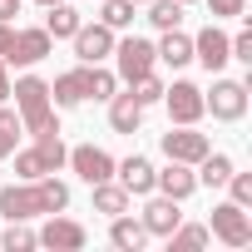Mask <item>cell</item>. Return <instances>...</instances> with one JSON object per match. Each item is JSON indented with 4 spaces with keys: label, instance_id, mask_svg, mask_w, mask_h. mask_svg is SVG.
Here are the masks:
<instances>
[{
    "label": "cell",
    "instance_id": "f546056e",
    "mask_svg": "<svg viewBox=\"0 0 252 252\" xmlns=\"http://www.w3.org/2000/svg\"><path fill=\"white\" fill-rule=\"evenodd\" d=\"M35 242H40V237H35V232H30L25 222H10L5 232H0V247H5V252H30Z\"/></svg>",
    "mask_w": 252,
    "mask_h": 252
},
{
    "label": "cell",
    "instance_id": "8992f818",
    "mask_svg": "<svg viewBox=\"0 0 252 252\" xmlns=\"http://www.w3.org/2000/svg\"><path fill=\"white\" fill-rule=\"evenodd\" d=\"M158 144H163V154H168V158H178V163H198V158L213 149V144H208V134H198L193 124H168V134H163Z\"/></svg>",
    "mask_w": 252,
    "mask_h": 252
},
{
    "label": "cell",
    "instance_id": "4dcf8cb0",
    "mask_svg": "<svg viewBox=\"0 0 252 252\" xmlns=\"http://www.w3.org/2000/svg\"><path fill=\"white\" fill-rule=\"evenodd\" d=\"M129 94L149 109V104H158V99H163V79H158V74H144V79H134V84H129Z\"/></svg>",
    "mask_w": 252,
    "mask_h": 252
},
{
    "label": "cell",
    "instance_id": "836d02e7",
    "mask_svg": "<svg viewBox=\"0 0 252 252\" xmlns=\"http://www.w3.org/2000/svg\"><path fill=\"white\" fill-rule=\"evenodd\" d=\"M208 10H213V20H237L247 10V0H208Z\"/></svg>",
    "mask_w": 252,
    "mask_h": 252
},
{
    "label": "cell",
    "instance_id": "ffe728a7",
    "mask_svg": "<svg viewBox=\"0 0 252 252\" xmlns=\"http://www.w3.org/2000/svg\"><path fill=\"white\" fill-rule=\"evenodd\" d=\"M154 50H158V60H163V64L183 69V64L193 60V35H183V30H163V40H158Z\"/></svg>",
    "mask_w": 252,
    "mask_h": 252
},
{
    "label": "cell",
    "instance_id": "7c38bea8",
    "mask_svg": "<svg viewBox=\"0 0 252 252\" xmlns=\"http://www.w3.org/2000/svg\"><path fill=\"white\" fill-rule=\"evenodd\" d=\"M193 60L208 69V74H218L227 60H232V50H227V35L218 30V25H208V30H198L193 35Z\"/></svg>",
    "mask_w": 252,
    "mask_h": 252
},
{
    "label": "cell",
    "instance_id": "7402d4cb",
    "mask_svg": "<svg viewBox=\"0 0 252 252\" xmlns=\"http://www.w3.org/2000/svg\"><path fill=\"white\" fill-rule=\"evenodd\" d=\"M35 149H40V158H45V168H50V173H60V168H64V158H69V149H64V139H60V124H50V129H40V134H35Z\"/></svg>",
    "mask_w": 252,
    "mask_h": 252
},
{
    "label": "cell",
    "instance_id": "e0dca14e",
    "mask_svg": "<svg viewBox=\"0 0 252 252\" xmlns=\"http://www.w3.org/2000/svg\"><path fill=\"white\" fill-rule=\"evenodd\" d=\"M109 124H114V134H139L144 104H139L134 94H114V99H109Z\"/></svg>",
    "mask_w": 252,
    "mask_h": 252
},
{
    "label": "cell",
    "instance_id": "3957f363",
    "mask_svg": "<svg viewBox=\"0 0 252 252\" xmlns=\"http://www.w3.org/2000/svg\"><path fill=\"white\" fill-rule=\"evenodd\" d=\"M114 60H119V79H124V84H134V79L154 74V64H158V50H154L149 40L129 35V40H114Z\"/></svg>",
    "mask_w": 252,
    "mask_h": 252
},
{
    "label": "cell",
    "instance_id": "5b68a950",
    "mask_svg": "<svg viewBox=\"0 0 252 252\" xmlns=\"http://www.w3.org/2000/svg\"><path fill=\"white\" fill-rule=\"evenodd\" d=\"M203 109H213V119L237 124L247 114V84L242 79H213V94H203Z\"/></svg>",
    "mask_w": 252,
    "mask_h": 252
},
{
    "label": "cell",
    "instance_id": "2e32d148",
    "mask_svg": "<svg viewBox=\"0 0 252 252\" xmlns=\"http://www.w3.org/2000/svg\"><path fill=\"white\" fill-rule=\"evenodd\" d=\"M114 178L129 188V198H134V193H154V163L139 158V154H129L124 163H114Z\"/></svg>",
    "mask_w": 252,
    "mask_h": 252
},
{
    "label": "cell",
    "instance_id": "cb8c5ba5",
    "mask_svg": "<svg viewBox=\"0 0 252 252\" xmlns=\"http://www.w3.org/2000/svg\"><path fill=\"white\" fill-rule=\"evenodd\" d=\"M149 20L158 30H178L183 25V0H149Z\"/></svg>",
    "mask_w": 252,
    "mask_h": 252
},
{
    "label": "cell",
    "instance_id": "9c48e42d",
    "mask_svg": "<svg viewBox=\"0 0 252 252\" xmlns=\"http://www.w3.org/2000/svg\"><path fill=\"white\" fill-rule=\"evenodd\" d=\"M163 104H168V119L173 124H198L208 109H203V89L198 84H188V79H178L173 89H163Z\"/></svg>",
    "mask_w": 252,
    "mask_h": 252
},
{
    "label": "cell",
    "instance_id": "1f68e13d",
    "mask_svg": "<svg viewBox=\"0 0 252 252\" xmlns=\"http://www.w3.org/2000/svg\"><path fill=\"white\" fill-rule=\"evenodd\" d=\"M227 188H232V203L237 208H252V173H227Z\"/></svg>",
    "mask_w": 252,
    "mask_h": 252
},
{
    "label": "cell",
    "instance_id": "4316f807",
    "mask_svg": "<svg viewBox=\"0 0 252 252\" xmlns=\"http://www.w3.org/2000/svg\"><path fill=\"white\" fill-rule=\"evenodd\" d=\"M10 158H15V178H25V183L50 173V168H45V158H40V149H15Z\"/></svg>",
    "mask_w": 252,
    "mask_h": 252
},
{
    "label": "cell",
    "instance_id": "83f0119b",
    "mask_svg": "<svg viewBox=\"0 0 252 252\" xmlns=\"http://www.w3.org/2000/svg\"><path fill=\"white\" fill-rule=\"evenodd\" d=\"M114 94H119V74L89 64V99H114Z\"/></svg>",
    "mask_w": 252,
    "mask_h": 252
},
{
    "label": "cell",
    "instance_id": "74e56055",
    "mask_svg": "<svg viewBox=\"0 0 252 252\" xmlns=\"http://www.w3.org/2000/svg\"><path fill=\"white\" fill-rule=\"evenodd\" d=\"M134 5H149V0H134Z\"/></svg>",
    "mask_w": 252,
    "mask_h": 252
},
{
    "label": "cell",
    "instance_id": "7a4b0ae2",
    "mask_svg": "<svg viewBox=\"0 0 252 252\" xmlns=\"http://www.w3.org/2000/svg\"><path fill=\"white\" fill-rule=\"evenodd\" d=\"M10 94H15V114H20V129H25V134H40V129L55 124L50 84H45L40 74H20V79L10 84Z\"/></svg>",
    "mask_w": 252,
    "mask_h": 252
},
{
    "label": "cell",
    "instance_id": "d6a6232c",
    "mask_svg": "<svg viewBox=\"0 0 252 252\" xmlns=\"http://www.w3.org/2000/svg\"><path fill=\"white\" fill-rule=\"evenodd\" d=\"M227 50H232V60H242V64H252V30L242 25L232 40H227Z\"/></svg>",
    "mask_w": 252,
    "mask_h": 252
},
{
    "label": "cell",
    "instance_id": "f35d334b",
    "mask_svg": "<svg viewBox=\"0 0 252 252\" xmlns=\"http://www.w3.org/2000/svg\"><path fill=\"white\" fill-rule=\"evenodd\" d=\"M40 5H55V0H40Z\"/></svg>",
    "mask_w": 252,
    "mask_h": 252
},
{
    "label": "cell",
    "instance_id": "484cf974",
    "mask_svg": "<svg viewBox=\"0 0 252 252\" xmlns=\"http://www.w3.org/2000/svg\"><path fill=\"white\" fill-rule=\"evenodd\" d=\"M20 114L15 109H0V158H10L15 154V144H20Z\"/></svg>",
    "mask_w": 252,
    "mask_h": 252
},
{
    "label": "cell",
    "instance_id": "ab89813d",
    "mask_svg": "<svg viewBox=\"0 0 252 252\" xmlns=\"http://www.w3.org/2000/svg\"><path fill=\"white\" fill-rule=\"evenodd\" d=\"M183 5H188V0H183Z\"/></svg>",
    "mask_w": 252,
    "mask_h": 252
},
{
    "label": "cell",
    "instance_id": "44dd1931",
    "mask_svg": "<svg viewBox=\"0 0 252 252\" xmlns=\"http://www.w3.org/2000/svg\"><path fill=\"white\" fill-rule=\"evenodd\" d=\"M50 15H45V30H50V40H69L84 20H79V10L74 5H64V0H55V5H45Z\"/></svg>",
    "mask_w": 252,
    "mask_h": 252
},
{
    "label": "cell",
    "instance_id": "ba28073f",
    "mask_svg": "<svg viewBox=\"0 0 252 252\" xmlns=\"http://www.w3.org/2000/svg\"><path fill=\"white\" fill-rule=\"evenodd\" d=\"M74 55H79V64H99V60H109L114 55V30L99 20V25H79L74 35Z\"/></svg>",
    "mask_w": 252,
    "mask_h": 252
},
{
    "label": "cell",
    "instance_id": "30bf717a",
    "mask_svg": "<svg viewBox=\"0 0 252 252\" xmlns=\"http://www.w3.org/2000/svg\"><path fill=\"white\" fill-rule=\"evenodd\" d=\"M89 188L94 183H104V178H114V158L104 154V149H94V144H79V149H69V158H64Z\"/></svg>",
    "mask_w": 252,
    "mask_h": 252
},
{
    "label": "cell",
    "instance_id": "5bb4252c",
    "mask_svg": "<svg viewBox=\"0 0 252 252\" xmlns=\"http://www.w3.org/2000/svg\"><path fill=\"white\" fill-rule=\"evenodd\" d=\"M84 99H89V64H79V69H69L50 84V104H60V109H74Z\"/></svg>",
    "mask_w": 252,
    "mask_h": 252
},
{
    "label": "cell",
    "instance_id": "d4e9b609",
    "mask_svg": "<svg viewBox=\"0 0 252 252\" xmlns=\"http://www.w3.org/2000/svg\"><path fill=\"white\" fill-rule=\"evenodd\" d=\"M99 20L109 25V30H129L134 25V0H99Z\"/></svg>",
    "mask_w": 252,
    "mask_h": 252
},
{
    "label": "cell",
    "instance_id": "e575fe53",
    "mask_svg": "<svg viewBox=\"0 0 252 252\" xmlns=\"http://www.w3.org/2000/svg\"><path fill=\"white\" fill-rule=\"evenodd\" d=\"M10 45H15V25H10V20H0V60L10 55Z\"/></svg>",
    "mask_w": 252,
    "mask_h": 252
},
{
    "label": "cell",
    "instance_id": "d590c367",
    "mask_svg": "<svg viewBox=\"0 0 252 252\" xmlns=\"http://www.w3.org/2000/svg\"><path fill=\"white\" fill-rule=\"evenodd\" d=\"M20 15V0H0V20H15Z\"/></svg>",
    "mask_w": 252,
    "mask_h": 252
},
{
    "label": "cell",
    "instance_id": "52a82bcc",
    "mask_svg": "<svg viewBox=\"0 0 252 252\" xmlns=\"http://www.w3.org/2000/svg\"><path fill=\"white\" fill-rule=\"evenodd\" d=\"M50 50H55V40H50V30H45V25H35V30H15V45H10L5 64H20V69H30V64H40Z\"/></svg>",
    "mask_w": 252,
    "mask_h": 252
},
{
    "label": "cell",
    "instance_id": "d6986e66",
    "mask_svg": "<svg viewBox=\"0 0 252 252\" xmlns=\"http://www.w3.org/2000/svg\"><path fill=\"white\" fill-rule=\"evenodd\" d=\"M94 213H104V218L129 213V188H124V183H114V178L94 183Z\"/></svg>",
    "mask_w": 252,
    "mask_h": 252
},
{
    "label": "cell",
    "instance_id": "277c9868",
    "mask_svg": "<svg viewBox=\"0 0 252 252\" xmlns=\"http://www.w3.org/2000/svg\"><path fill=\"white\" fill-rule=\"evenodd\" d=\"M208 232H213L218 242H227V247H247V242H252V218H247V208H237V203L227 198V203L213 208Z\"/></svg>",
    "mask_w": 252,
    "mask_h": 252
},
{
    "label": "cell",
    "instance_id": "f1b7e54d",
    "mask_svg": "<svg viewBox=\"0 0 252 252\" xmlns=\"http://www.w3.org/2000/svg\"><path fill=\"white\" fill-rule=\"evenodd\" d=\"M208 237H213V232H208L203 222H178V227L168 232L173 247H208Z\"/></svg>",
    "mask_w": 252,
    "mask_h": 252
},
{
    "label": "cell",
    "instance_id": "ac0fdd59",
    "mask_svg": "<svg viewBox=\"0 0 252 252\" xmlns=\"http://www.w3.org/2000/svg\"><path fill=\"white\" fill-rule=\"evenodd\" d=\"M109 242L124 247V252H139V247L149 242V227H144L139 218H129V213H119V218H109Z\"/></svg>",
    "mask_w": 252,
    "mask_h": 252
},
{
    "label": "cell",
    "instance_id": "6da1fadb",
    "mask_svg": "<svg viewBox=\"0 0 252 252\" xmlns=\"http://www.w3.org/2000/svg\"><path fill=\"white\" fill-rule=\"evenodd\" d=\"M69 208V183L60 178H20L10 188H0V213H5L10 222H30V218H50V213H64Z\"/></svg>",
    "mask_w": 252,
    "mask_h": 252
},
{
    "label": "cell",
    "instance_id": "9a60e30c",
    "mask_svg": "<svg viewBox=\"0 0 252 252\" xmlns=\"http://www.w3.org/2000/svg\"><path fill=\"white\" fill-rule=\"evenodd\" d=\"M144 227H149V237H168L178 222H183V213H178V198H149V208H144V218H139Z\"/></svg>",
    "mask_w": 252,
    "mask_h": 252
},
{
    "label": "cell",
    "instance_id": "8fae6325",
    "mask_svg": "<svg viewBox=\"0 0 252 252\" xmlns=\"http://www.w3.org/2000/svg\"><path fill=\"white\" fill-rule=\"evenodd\" d=\"M154 188L163 193V198H193L198 193V173H193V163H178V158H168V168H154Z\"/></svg>",
    "mask_w": 252,
    "mask_h": 252
},
{
    "label": "cell",
    "instance_id": "603a6c76",
    "mask_svg": "<svg viewBox=\"0 0 252 252\" xmlns=\"http://www.w3.org/2000/svg\"><path fill=\"white\" fill-rule=\"evenodd\" d=\"M193 168H198V183H208V188H222V183H227V173H232V158L208 149V154H203Z\"/></svg>",
    "mask_w": 252,
    "mask_h": 252
},
{
    "label": "cell",
    "instance_id": "8d00e7d4",
    "mask_svg": "<svg viewBox=\"0 0 252 252\" xmlns=\"http://www.w3.org/2000/svg\"><path fill=\"white\" fill-rule=\"evenodd\" d=\"M10 99V74H5V60H0V104Z\"/></svg>",
    "mask_w": 252,
    "mask_h": 252
},
{
    "label": "cell",
    "instance_id": "4fadbf2b",
    "mask_svg": "<svg viewBox=\"0 0 252 252\" xmlns=\"http://www.w3.org/2000/svg\"><path fill=\"white\" fill-rule=\"evenodd\" d=\"M45 247H55V252H79L84 247V227L79 222H69V218H60V213H50V222L35 232Z\"/></svg>",
    "mask_w": 252,
    "mask_h": 252
}]
</instances>
